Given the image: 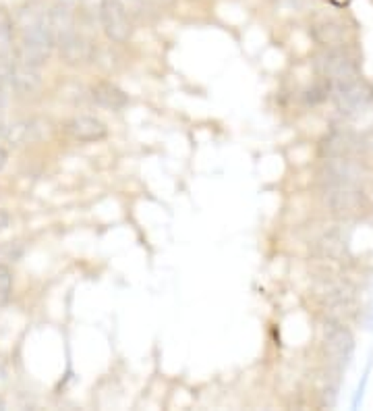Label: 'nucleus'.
<instances>
[{
	"instance_id": "obj_1",
	"label": "nucleus",
	"mask_w": 373,
	"mask_h": 411,
	"mask_svg": "<svg viewBox=\"0 0 373 411\" xmlns=\"http://www.w3.org/2000/svg\"><path fill=\"white\" fill-rule=\"evenodd\" d=\"M17 27L21 36V60L29 66H38L48 60L54 46L48 11L36 5H27L19 11Z\"/></svg>"
},
{
	"instance_id": "obj_2",
	"label": "nucleus",
	"mask_w": 373,
	"mask_h": 411,
	"mask_svg": "<svg viewBox=\"0 0 373 411\" xmlns=\"http://www.w3.org/2000/svg\"><path fill=\"white\" fill-rule=\"evenodd\" d=\"M98 15H100V21H102L106 36L112 42L123 44L133 36V19L118 5V0H100Z\"/></svg>"
},
{
	"instance_id": "obj_3",
	"label": "nucleus",
	"mask_w": 373,
	"mask_h": 411,
	"mask_svg": "<svg viewBox=\"0 0 373 411\" xmlns=\"http://www.w3.org/2000/svg\"><path fill=\"white\" fill-rule=\"evenodd\" d=\"M320 71L334 86L357 77V64L340 50H330L320 58Z\"/></svg>"
},
{
	"instance_id": "obj_4",
	"label": "nucleus",
	"mask_w": 373,
	"mask_h": 411,
	"mask_svg": "<svg viewBox=\"0 0 373 411\" xmlns=\"http://www.w3.org/2000/svg\"><path fill=\"white\" fill-rule=\"evenodd\" d=\"M336 102L344 112H359L369 102V92L355 77L350 82H344V84L336 86Z\"/></svg>"
},
{
	"instance_id": "obj_5",
	"label": "nucleus",
	"mask_w": 373,
	"mask_h": 411,
	"mask_svg": "<svg viewBox=\"0 0 373 411\" xmlns=\"http://www.w3.org/2000/svg\"><path fill=\"white\" fill-rule=\"evenodd\" d=\"M68 133L77 142H98L106 137V125L90 114H79L68 123Z\"/></svg>"
},
{
	"instance_id": "obj_6",
	"label": "nucleus",
	"mask_w": 373,
	"mask_h": 411,
	"mask_svg": "<svg viewBox=\"0 0 373 411\" xmlns=\"http://www.w3.org/2000/svg\"><path fill=\"white\" fill-rule=\"evenodd\" d=\"M92 100L106 110H123L129 102L125 92L108 82H100L92 88Z\"/></svg>"
},
{
	"instance_id": "obj_7",
	"label": "nucleus",
	"mask_w": 373,
	"mask_h": 411,
	"mask_svg": "<svg viewBox=\"0 0 373 411\" xmlns=\"http://www.w3.org/2000/svg\"><path fill=\"white\" fill-rule=\"evenodd\" d=\"M326 347H328L330 356H334L336 360H344L352 347L350 332L342 326H330L326 330Z\"/></svg>"
},
{
	"instance_id": "obj_8",
	"label": "nucleus",
	"mask_w": 373,
	"mask_h": 411,
	"mask_svg": "<svg viewBox=\"0 0 373 411\" xmlns=\"http://www.w3.org/2000/svg\"><path fill=\"white\" fill-rule=\"evenodd\" d=\"M11 50H13V23L5 13H0V56H7Z\"/></svg>"
},
{
	"instance_id": "obj_9",
	"label": "nucleus",
	"mask_w": 373,
	"mask_h": 411,
	"mask_svg": "<svg viewBox=\"0 0 373 411\" xmlns=\"http://www.w3.org/2000/svg\"><path fill=\"white\" fill-rule=\"evenodd\" d=\"M13 289V272L9 266L0 264V303H5Z\"/></svg>"
},
{
	"instance_id": "obj_10",
	"label": "nucleus",
	"mask_w": 373,
	"mask_h": 411,
	"mask_svg": "<svg viewBox=\"0 0 373 411\" xmlns=\"http://www.w3.org/2000/svg\"><path fill=\"white\" fill-rule=\"evenodd\" d=\"M118 5L127 11L131 19H137L145 13V7L149 5L147 0H118Z\"/></svg>"
},
{
	"instance_id": "obj_11",
	"label": "nucleus",
	"mask_w": 373,
	"mask_h": 411,
	"mask_svg": "<svg viewBox=\"0 0 373 411\" xmlns=\"http://www.w3.org/2000/svg\"><path fill=\"white\" fill-rule=\"evenodd\" d=\"M280 5H286V7H292V9H303L309 0H276Z\"/></svg>"
},
{
	"instance_id": "obj_12",
	"label": "nucleus",
	"mask_w": 373,
	"mask_h": 411,
	"mask_svg": "<svg viewBox=\"0 0 373 411\" xmlns=\"http://www.w3.org/2000/svg\"><path fill=\"white\" fill-rule=\"evenodd\" d=\"M7 158H9V154H7L3 148H0V169H3V166L7 164Z\"/></svg>"
},
{
	"instance_id": "obj_13",
	"label": "nucleus",
	"mask_w": 373,
	"mask_h": 411,
	"mask_svg": "<svg viewBox=\"0 0 373 411\" xmlns=\"http://www.w3.org/2000/svg\"><path fill=\"white\" fill-rule=\"evenodd\" d=\"M7 223H9V216H7L5 212H0V229H5Z\"/></svg>"
},
{
	"instance_id": "obj_14",
	"label": "nucleus",
	"mask_w": 373,
	"mask_h": 411,
	"mask_svg": "<svg viewBox=\"0 0 373 411\" xmlns=\"http://www.w3.org/2000/svg\"><path fill=\"white\" fill-rule=\"evenodd\" d=\"M149 5H170L172 0H147Z\"/></svg>"
}]
</instances>
